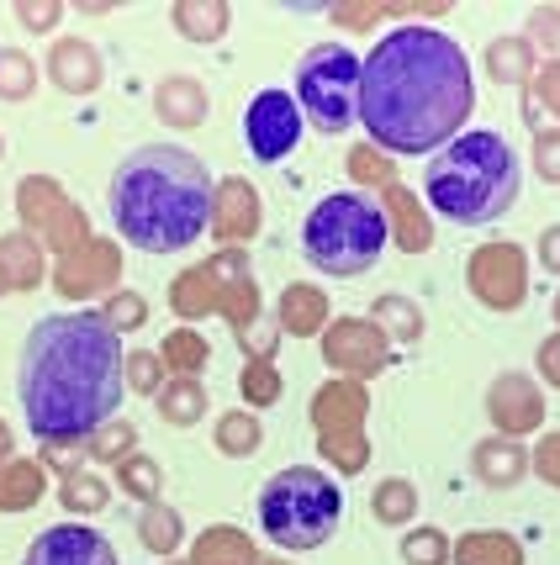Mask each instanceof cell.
<instances>
[{"mask_svg":"<svg viewBox=\"0 0 560 565\" xmlns=\"http://www.w3.org/2000/svg\"><path fill=\"white\" fill-rule=\"evenodd\" d=\"M127 396L123 328L106 312H49L32 322L17 360L27 434L49 449H80L117 418Z\"/></svg>","mask_w":560,"mask_h":565,"instance_id":"cell-1","label":"cell"},{"mask_svg":"<svg viewBox=\"0 0 560 565\" xmlns=\"http://www.w3.org/2000/svg\"><path fill=\"white\" fill-rule=\"evenodd\" d=\"M476 111V79L465 49L423 22H402L376 38L360 70V127L387 153H429L455 143Z\"/></svg>","mask_w":560,"mask_h":565,"instance_id":"cell-2","label":"cell"},{"mask_svg":"<svg viewBox=\"0 0 560 565\" xmlns=\"http://www.w3.org/2000/svg\"><path fill=\"white\" fill-rule=\"evenodd\" d=\"M112 227L138 254H186L207 238L218 212V180L186 143H144L112 170Z\"/></svg>","mask_w":560,"mask_h":565,"instance_id":"cell-3","label":"cell"},{"mask_svg":"<svg viewBox=\"0 0 560 565\" xmlns=\"http://www.w3.org/2000/svg\"><path fill=\"white\" fill-rule=\"evenodd\" d=\"M524 185L518 148L497 127H465L455 143H444L423 170V196L455 227H487L508 217Z\"/></svg>","mask_w":560,"mask_h":565,"instance_id":"cell-4","label":"cell"},{"mask_svg":"<svg viewBox=\"0 0 560 565\" xmlns=\"http://www.w3.org/2000/svg\"><path fill=\"white\" fill-rule=\"evenodd\" d=\"M387 244L391 222L366 191H328L302 222V259L334 280H355V275L376 270Z\"/></svg>","mask_w":560,"mask_h":565,"instance_id":"cell-5","label":"cell"},{"mask_svg":"<svg viewBox=\"0 0 560 565\" xmlns=\"http://www.w3.org/2000/svg\"><path fill=\"white\" fill-rule=\"evenodd\" d=\"M260 529L275 550H323L344 523V492L328 470L317 466H281L260 487Z\"/></svg>","mask_w":560,"mask_h":565,"instance_id":"cell-6","label":"cell"},{"mask_svg":"<svg viewBox=\"0 0 560 565\" xmlns=\"http://www.w3.org/2000/svg\"><path fill=\"white\" fill-rule=\"evenodd\" d=\"M360 70L366 58L349 43H313L296 58L292 100L302 106V122L323 138H344L360 127Z\"/></svg>","mask_w":560,"mask_h":565,"instance_id":"cell-7","label":"cell"},{"mask_svg":"<svg viewBox=\"0 0 560 565\" xmlns=\"http://www.w3.org/2000/svg\"><path fill=\"white\" fill-rule=\"evenodd\" d=\"M302 106L292 100V90H281V85H265V90H254L244 106V143L249 153L260 159V164H281V159H292L296 143H302Z\"/></svg>","mask_w":560,"mask_h":565,"instance_id":"cell-8","label":"cell"},{"mask_svg":"<svg viewBox=\"0 0 560 565\" xmlns=\"http://www.w3.org/2000/svg\"><path fill=\"white\" fill-rule=\"evenodd\" d=\"M22 565H123L117 544L101 534L96 523H53L27 544Z\"/></svg>","mask_w":560,"mask_h":565,"instance_id":"cell-9","label":"cell"},{"mask_svg":"<svg viewBox=\"0 0 560 565\" xmlns=\"http://www.w3.org/2000/svg\"><path fill=\"white\" fill-rule=\"evenodd\" d=\"M455 565H524V550L513 534H492V529H471L455 544Z\"/></svg>","mask_w":560,"mask_h":565,"instance_id":"cell-10","label":"cell"},{"mask_svg":"<svg viewBox=\"0 0 560 565\" xmlns=\"http://www.w3.org/2000/svg\"><path fill=\"white\" fill-rule=\"evenodd\" d=\"M196 565H254V544L249 534H233V529H212L196 544Z\"/></svg>","mask_w":560,"mask_h":565,"instance_id":"cell-11","label":"cell"},{"mask_svg":"<svg viewBox=\"0 0 560 565\" xmlns=\"http://www.w3.org/2000/svg\"><path fill=\"white\" fill-rule=\"evenodd\" d=\"M159 402H165V418L170 423H196L201 413H207V392H201L196 381H175V386H165Z\"/></svg>","mask_w":560,"mask_h":565,"instance_id":"cell-12","label":"cell"},{"mask_svg":"<svg viewBox=\"0 0 560 565\" xmlns=\"http://www.w3.org/2000/svg\"><path fill=\"white\" fill-rule=\"evenodd\" d=\"M138 534H144L148 550H175V544H180V518H175L170 508H154V502H148L144 513H138Z\"/></svg>","mask_w":560,"mask_h":565,"instance_id":"cell-13","label":"cell"},{"mask_svg":"<svg viewBox=\"0 0 560 565\" xmlns=\"http://www.w3.org/2000/svg\"><path fill=\"white\" fill-rule=\"evenodd\" d=\"M413 513H418L413 481H387V487L376 492V518H381V523H408Z\"/></svg>","mask_w":560,"mask_h":565,"instance_id":"cell-14","label":"cell"},{"mask_svg":"<svg viewBox=\"0 0 560 565\" xmlns=\"http://www.w3.org/2000/svg\"><path fill=\"white\" fill-rule=\"evenodd\" d=\"M476 470H482V481H492V487H508V481H518V470H524V460H518L513 449L482 444V449H476Z\"/></svg>","mask_w":560,"mask_h":565,"instance_id":"cell-15","label":"cell"},{"mask_svg":"<svg viewBox=\"0 0 560 565\" xmlns=\"http://www.w3.org/2000/svg\"><path fill=\"white\" fill-rule=\"evenodd\" d=\"M402 555H408V565H444L450 561V544H444V534H434V529H418V534L402 540Z\"/></svg>","mask_w":560,"mask_h":565,"instance_id":"cell-16","label":"cell"},{"mask_svg":"<svg viewBox=\"0 0 560 565\" xmlns=\"http://www.w3.org/2000/svg\"><path fill=\"white\" fill-rule=\"evenodd\" d=\"M127 386L144 396H159L165 392V365L154 354H127Z\"/></svg>","mask_w":560,"mask_h":565,"instance_id":"cell-17","label":"cell"},{"mask_svg":"<svg viewBox=\"0 0 560 565\" xmlns=\"http://www.w3.org/2000/svg\"><path fill=\"white\" fill-rule=\"evenodd\" d=\"M0 96L6 100L32 96V58H17V53L0 58Z\"/></svg>","mask_w":560,"mask_h":565,"instance_id":"cell-18","label":"cell"},{"mask_svg":"<svg viewBox=\"0 0 560 565\" xmlns=\"http://www.w3.org/2000/svg\"><path fill=\"white\" fill-rule=\"evenodd\" d=\"M260 444V428L249 413H228L222 418V449H254Z\"/></svg>","mask_w":560,"mask_h":565,"instance_id":"cell-19","label":"cell"},{"mask_svg":"<svg viewBox=\"0 0 560 565\" xmlns=\"http://www.w3.org/2000/svg\"><path fill=\"white\" fill-rule=\"evenodd\" d=\"M123 481H127V487H133L138 497H154V492H159V470L148 466V460H133V466L123 470Z\"/></svg>","mask_w":560,"mask_h":565,"instance_id":"cell-20","label":"cell"},{"mask_svg":"<svg viewBox=\"0 0 560 565\" xmlns=\"http://www.w3.org/2000/svg\"><path fill=\"white\" fill-rule=\"evenodd\" d=\"M64 502H70V508H85V513H91V508L101 502V487H91V481H74V487H64Z\"/></svg>","mask_w":560,"mask_h":565,"instance_id":"cell-21","label":"cell"},{"mask_svg":"<svg viewBox=\"0 0 560 565\" xmlns=\"http://www.w3.org/2000/svg\"><path fill=\"white\" fill-rule=\"evenodd\" d=\"M539 470H545V476H550V481H556V487H560V439H556V444H545V449H539Z\"/></svg>","mask_w":560,"mask_h":565,"instance_id":"cell-22","label":"cell"},{"mask_svg":"<svg viewBox=\"0 0 560 565\" xmlns=\"http://www.w3.org/2000/svg\"><path fill=\"white\" fill-rule=\"evenodd\" d=\"M545 265H550V270H560V233H550V238H545Z\"/></svg>","mask_w":560,"mask_h":565,"instance_id":"cell-23","label":"cell"},{"mask_svg":"<svg viewBox=\"0 0 560 565\" xmlns=\"http://www.w3.org/2000/svg\"><path fill=\"white\" fill-rule=\"evenodd\" d=\"M556 312H560V296H556Z\"/></svg>","mask_w":560,"mask_h":565,"instance_id":"cell-24","label":"cell"}]
</instances>
